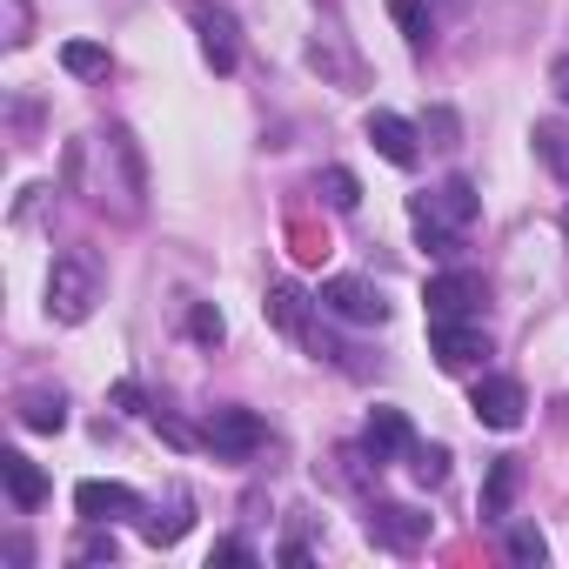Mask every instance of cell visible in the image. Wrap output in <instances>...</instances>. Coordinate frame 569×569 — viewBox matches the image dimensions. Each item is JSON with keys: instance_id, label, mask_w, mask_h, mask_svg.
Listing matches in <instances>:
<instances>
[{"instance_id": "cell-19", "label": "cell", "mask_w": 569, "mask_h": 569, "mask_svg": "<svg viewBox=\"0 0 569 569\" xmlns=\"http://www.w3.org/2000/svg\"><path fill=\"white\" fill-rule=\"evenodd\" d=\"M309 68H322V74H336V81H349V88L362 81V61H356V54L342 48V34H329V41H316V48H309Z\"/></svg>"}, {"instance_id": "cell-12", "label": "cell", "mask_w": 569, "mask_h": 569, "mask_svg": "<svg viewBox=\"0 0 569 569\" xmlns=\"http://www.w3.org/2000/svg\"><path fill=\"white\" fill-rule=\"evenodd\" d=\"M409 449H416L409 416H402V409H376L369 429H362V456H376V469H382V462H396V456H409Z\"/></svg>"}, {"instance_id": "cell-14", "label": "cell", "mask_w": 569, "mask_h": 569, "mask_svg": "<svg viewBox=\"0 0 569 569\" xmlns=\"http://www.w3.org/2000/svg\"><path fill=\"white\" fill-rule=\"evenodd\" d=\"M309 296L296 289V281H274V289H268V322L281 329V336H296V342H316V322H309Z\"/></svg>"}, {"instance_id": "cell-17", "label": "cell", "mask_w": 569, "mask_h": 569, "mask_svg": "<svg viewBox=\"0 0 569 569\" xmlns=\"http://www.w3.org/2000/svg\"><path fill=\"white\" fill-rule=\"evenodd\" d=\"M0 476H8V496H14V509H41L48 502V476L21 456V449H0Z\"/></svg>"}, {"instance_id": "cell-20", "label": "cell", "mask_w": 569, "mask_h": 569, "mask_svg": "<svg viewBox=\"0 0 569 569\" xmlns=\"http://www.w3.org/2000/svg\"><path fill=\"white\" fill-rule=\"evenodd\" d=\"M389 14H396V28H402V41L422 54L429 41H436V21H429V0H389Z\"/></svg>"}, {"instance_id": "cell-23", "label": "cell", "mask_w": 569, "mask_h": 569, "mask_svg": "<svg viewBox=\"0 0 569 569\" xmlns=\"http://www.w3.org/2000/svg\"><path fill=\"white\" fill-rule=\"evenodd\" d=\"M502 556H509V562H522V569H542L549 542H542V529H536V522H509V536H502Z\"/></svg>"}, {"instance_id": "cell-4", "label": "cell", "mask_w": 569, "mask_h": 569, "mask_svg": "<svg viewBox=\"0 0 569 569\" xmlns=\"http://www.w3.org/2000/svg\"><path fill=\"white\" fill-rule=\"evenodd\" d=\"M201 442H208L221 462H248V456L268 442V422H261L254 409H234V402H221V409H208V422H201Z\"/></svg>"}, {"instance_id": "cell-21", "label": "cell", "mask_w": 569, "mask_h": 569, "mask_svg": "<svg viewBox=\"0 0 569 569\" xmlns=\"http://www.w3.org/2000/svg\"><path fill=\"white\" fill-rule=\"evenodd\" d=\"M61 68H68L74 81H101L114 61H108V48H101V41H68V48H61Z\"/></svg>"}, {"instance_id": "cell-22", "label": "cell", "mask_w": 569, "mask_h": 569, "mask_svg": "<svg viewBox=\"0 0 569 569\" xmlns=\"http://www.w3.org/2000/svg\"><path fill=\"white\" fill-rule=\"evenodd\" d=\"M316 188H322V201H329L336 214H356V208H362V181H356L349 168H322Z\"/></svg>"}, {"instance_id": "cell-30", "label": "cell", "mask_w": 569, "mask_h": 569, "mask_svg": "<svg viewBox=\"0 0 569 569\" xmlns=\"http://www.w3.org/2000/svg\"><path fill=\"white\" fill-rule=\"evenodd\" d=\"M114 409H134V416H141V409H148V396H141V382H114Z\"/></svg>"}, {"instance_id": "cell-7", "label": "cell", "mask_w": 569, "mask_h": 569, "mask_svg": "<svg viewBox=\"0 0 569 569\" xmlns=\"http://www.w3.org/2000/svg\"><path fill=\"white\" fill-rule=\"evenodd\" d=\"M362 529H369L376 549H396V556H416L429 542V516L416 502H369V522Z\"/></svg>"}, {"instance_id": "cell-24", "label": "cell", "mask_w": 569, "mask_h": 569, "mask_svg": "<svg viewBox=\"0 0 569 569\" xmlns=\"http://www.w3.org/2000/svg\"><path fill=\"white\" fill-rule=\"evenodd\" d=\"M409 476L429 482V489L449 482V449H442V442H416V449H409Z\"/></svg>"}, {"instance_id": "cell-6", "label": "cell", "mask_w": 569, "mask_h": 569, "mask_svg": "<svg viewBox=\"0 0 569 569\" xmlns=\"http://www.w3.org/2000/svg\"><path fill=\"white\" fill-rule=\"evenodd\" d=\"M316 302H322L336 322H356V329H382V322H389L382 289H376V281H362V274H329Z\"/></svg>"}, {"instance_id": "cell-9", "label": "cell", "mask_w": 569, "mask_h": 569, "mask_svg": "<svg viewBox=\"0 0 569 569\" xmlns=\"http://www.w3.org/2000/svg\"><path fill=\"white\" fill-rule=\"evenodd\" d=\"M429 342H436V362H442V369H476V362L489 356L482 316H469V322H429Z\"/></svg>"}, {"instance_id": "cell-15", "label": "cell", "mask_w": 569, "mask_h": 569, "mask_svg": "<svg viewBox=\"0 0 569 569\" xmlns=\"http://www.w3.org/2000/svg\"><path fill=\"white\" fill-rule=\"evenodd\" d=\"M14 416H21V429L54 436V429H68V396H61V389H21Z\"/></svg>"}, {"instance_id": "cell-2", "label": "cell", "mask_w": 569, "mask_h": 569, "mask_svg": "<svg viewBox=\"0 0 569 569\" xmlns=\"http://www.w3.org/2000/svg\"><path fill=\"white\" fill-rule=\"evenodd\" d=\"M476 214H482V194H476L462 174H449V181L429 188V194H409V221H416V241H422L429 254H456Z\"/></svg>"}, {"instance_id": "cell-25", "label": "cell", "mask_w": 569, "mask_h": 569, "mask_svg": "<svg viewBox=\"0 0 569 569\" xmlns=\"http://www.w3.org/2000/svg\"><path fill=\"white\" fill-rule=\"evenodd\" d=\"M422 141H429V148H456V141H462L456 108H429V114H422Z\"/></svg>"}, {"instance_id": "cell-13", "label": "cell", "mask_w": 569, "mask_h": 569, "mask_svg": "<svg viewBox=\"0 0 569 569\" xmlns=\"http://www.w3.org/2000/svg\"><path fill=\"white\" fill-rule=\"evenodd\" d=\"M74 509H81L88 522H114V516H141V496H134L128 482H81V489H74Z\"/></svg>"}, {"instance_id": "cell-28", "label": "cell", "mask_w": 569, "mask_h": 569, "mask_svg": "<svg viewBox=\"0 0 569 569\" xmlns=\"http://www.w3.org/2000/svg\"><path fill=\"white\" fill-rule=\"evenodd\" d=\"M28 28H34L28 0H8V48H28Z\"/></svg>"}, {"instance_id": "cell-18", "label": "cell", "mask_w": 569, "mask_h": 569, "mask_svg": "<svg viewBox=\"0 0 569 569\" xmlns=\"http://www.w3.org/2000/svg\"><path fill=\"white\" fill-rule=\"evenodd\" d=\"M536 161L556 174V181H569V121H536Z\"/></svg>"}, {"instance_id": "cell-29", "label": "cell", "mask_w": 569, "mask_h": 569, "mask_svg": "<svg viewBox=\"0 0 569 569\" xmlns=\"http://www.w3.org/2000/svg\"><path fill=\"white\" fill-rule=\"evenodd\" d=\"M208 562H254V549L228 536V542H214V549H208Z\"/></svg>"}, {"instance_id": "cell-31", "label": "cell", "mask_w": 569, "mask_h": 569, "mask_svg": "<svg viewBox=\"0 0 569 569\" xmlns=\"http://www.w3.org/2000/svg\"><path fill=\"white\" fill-rule=\"evenodd\" d=\"M549 88H556V101H562V108H569V54H562V61H556V68H549Z\"/></svg>"}, {"instance_id": "cell-16", "label": "cell", "mask_w": 569, "mask_h": 569, "mask_svg": "<svg viewBox=\"0 0 569 569\" xmlns=\"http://www.w3.org/2000/svg\"><path fill=\"white\" fill-rule=\"evenodd\" d=\"M516 496H522V462L516 456H496L489 462V482H482V522H502Z\"/></svg>"}, {"instance_id": "cell-10", "label": "cell", "mask_w": 569, "mask_h": 569, "mask_svg": "<svg viewBox=\"0 0 569 569\" xmlns=\"http://www.w3.org/2000/svg\"><path fill=\"white\" fill-rule=\"evenodd\" d=\"M469 409H476V422L482 429H522V382L516 376H482L476 382V396H469Z\"/></svg>"}, {"instance_id": "cell-32", "label": "cell", "mask_w": 569, "mask_h": 569, "mask_svg": "<svg viewBox=\"0 0 569 569\" xmlns=\"http://www.w3.org/2000/svg\"><path fill=\"white\" fill-rule=\"evenodd\" d=\"M562 234H569V208H562Z\"/></svg>"}, {"instance_id": "cell-1", "label": "cell", "mask_w": 569, "mask_h": 569, "mask_svg": "<svg viewBox=\"0 0 569 569\" xmlns=\"http://www.w3.org/2000/svg\"><path fill=\"white\" fill-rule=\"evenodd\" d=\"M68 188H81L114 221H141L148 214V161H141V141L121 121L94 128L88 141L68 148Z\"/></svg>"}, {"instance_id": "cell-8", "label": "cell", "mask_w": 569, "mask_h": 569, "mask_svg": "<svg viewBox=\"0 0 569 569\" xmlns=\"http://www.w3.org/2000/svg\"><path fill=\"white\" fill-rule=\"evenodd\" d=\"M188 21L201 34V54L214 74H234L241 68V34H234V14L228 8H208V0H188Z\"/></svg>"}, {"instance_id": "cell-26", "label": "cell", "mask_w": 569, "mask_h": 569, "mask_svg": "<svg viewBox=\"0 0 569 569\" xmlns=\"http://www.w3.org/2000/svg\"><path fill=\"white\" fill-rule=\"evenodd\" d=\"M188 336H194V342H221V336H228V322H221V309H208V302H194V309H188Z\"/></svg>"}, {"instance_id": "cell-5", "label": "cell", "mask_w": 569, "mask_h": 569, "mask_svg": "<svg viewBox=\"0 0 569 569\" xmlns=\"http://www.w3.org/2000/svg\"><path fill=\"white\" fill-rule=\"evenodd\" d=\"M422 302H429V322H469L489 302V281L476 268H449V274H429Z\"/></svg>"}, {"instance_id": "cell-3", "label": "cell", "mask_w": 569, "mask_h": 569, "mask_svg": "<svg viewBox=\"0 0 569 569\" xmlns=\"http://www.w3.org/2000/svg\"><path fill=\"white\" fill-rule=\"evenodd\" d=\"M94 302H101V261L88 248L54 254V268H48V316L74 329V322L94 316Z\"/></svg>"}, {"instance_id": "cell-27", "label": "cell", "mask_w": 569, "mask_h": 569, "mask_svg": "<svg viewBox=\"0 0 569 569\" xmlns=\"http://www.w3.org/2000/svg\"><path fill=\"white\" fill-rule=\"evenodd\" d=\"M114 556H121V542H114L101 522H94V529L81 536V549H74V562H114Z\"/></svg>"}, {"instance_id": "cell-11", "label": "cell", "mask_w": 569, "mask_h": 569, "mask_svg": "<svg viewBox=\"0 0 569 569\" xmlns=\"http://www.w3.org/2000/svg\"><path fill=\"white\" fill-rule=\"evenodd\" d=\"M369 141H376V154L382 161H396V168H416V154H422V128L416 121H402V114H389V108H369Z\"/></svg>"}]
</instances>
